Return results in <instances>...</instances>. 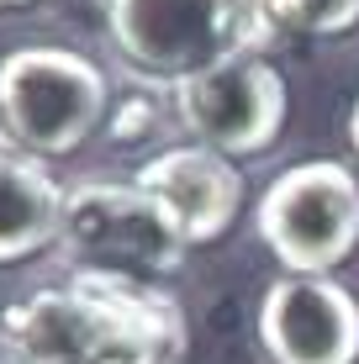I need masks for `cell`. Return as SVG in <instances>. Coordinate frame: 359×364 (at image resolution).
<instances>
[{
    "label": "cell",
    "mask_w": 359,
    "mask_h": 364,
    "mask_svg": "<svg viewBox=\"0 0 359 364\" xmlns=\"http://www.w3.org/2000/svg\"><path fill=\"white\" fill-rule=\"evenodd\" d=\"M6 364H164L185 354V311L164 285L69 274L0 311Z\"/></svg>",
    "instance_id": "obj_1"
},
{
    "label": "cell",
    "mask_w": 359,
    "mask_h": 364,
    "mask_svg": "<svg viewBox=\"0 0 359 364\" xmlns=\"http://www.w3.org/2000/svg\"><path fill=\"white\" fill-rule=\"evenodd\" d=\"M106 37L143 85L164 90L269 48L254 0H106Z\"/></svg>",
    "instance_id": "obj_2"
},
{
    "label": "cell",
    "mask_w": 359,
    "mask_h": 364,
    "mask_svg": "<svg viewBox=\"0 0 359 364\" xmlns=\"http://www.w3.org/2000/svg\"><path fill=\"white\" fill-rule=\"evenodd\" d=\"M58 254L69 274L159 285L185 264L191 243H185L180 222L169 217V206L138 180H80L64 196Z\"/></svg>",
    "instance_id": "obj_3"
},
{
    "label": "cell",
    "mask_w": 359,
    "mask_h": 364,
    "mask_svg": "<svg viewBox=\"0 0 359 364\" xmlns=\"http://www.w3.org/2000/svg\"><path fill=\"white\" fill-rule=\"evenodd\" d=\"M111 111V80L74 48H16L0 58V132L32 159H69Z\"/></svg>",
    "instance_id": "obj_4"
},
{
    "label": "cell",
    "mask_w": 359,
    "mask_h": 364,
    "mask_svg": "<svg viewBox=\"0 0 359 364\" xmlns=\"http://www.w3.org/2000/svg\"><path fill=\"white\" fill-rule=\"evenodd\" d=\"M254 228L286 274H333L359 248V174L343 159L280 169L254 206Z\"/></svg>",
    "instance_id": "obj_5"
},
{
    "label": "cell",
    "mask_w": 359,
    "mask_h": 364,
    "mask_svg": "<svg viewBox=\"0 0 359 364\" xmlns=\"http://www.w3.org/2000/svg\"><path fill=\"white\" fill-rule=\"evenodd\" d=\"M169 106L191 132V143L222 159H254L286 127L291 90L264 53H238L195 80H180L169 90Z\"/></svg>",
    "instance_id": "obj_6"
},
{
    "label": "cell",
    "mask_w": 359,
    "mask_h": 364,
    "mask_svg": "<svg viewBox=\"0 0 359 364\" xmlns=\"http://www.w3.org/2000/svg\"><path fill=\"white\" fill-rule=\"evenodd\" d=\"M269 364H359V296L333 274H280L259 296Z\"/></svg>",
    "instance_id": "obj_7"
},
{
    "label": "cell",
    "mask_w": 359,
    "mask_h": 364,
    "mask_svg": "<svg viewBox=\"0 0 359 364\" xmlns=\"http://www.w3.org/2000/svg\"><path fill=\"white\" fill-rule=\"evenodd\" d=\"M138 185L169 206V217L180 222L191 248L217 243L238 222L243 196H249L243 191V169L232 159L212 154V148H201V143H175L159 159H148L138 169Z\"/></svg>",
    "instance_id": "obj_8"
},
{
    "label": "cell",
    "mask_w": 359,
    "mask_h": 364,
    "mask_svg": "<svg viewBox=\"0 0 359 364\" xmlns=\"http://www.w3.org/2000/svg\"><path fill=\"white\" fill-rule=\"evenodd\" d=\"M64 196L69 191L48 174L43 159L21 154L11 137H0V264H21L43 248H58Z\"/></svg>",
    "instance_id": "obj_9"
},
{
    "label": "cell",
    "mask_w": 359,
    "mask_h": 364,
    "mask_svg": "<svg viewBox=\"0 0 359 364\" xmlns=\"http://www.w3.org/2000/svg\"><path fill=\"white\" fill-rule=\"evenodd\" d=\"M269 48L291 37H343L359 27V0H254Z\"/></svg>",
    "instance_id": "obj_10"
},
{
    "label": "cell",
    "mask_w": 359,
    "mask_h": 364,
    "mask_svg": "<svg viewBox=\"0 0 359 364\" xmlns=\"http://www.w3.org/2000/svg\"><path fill=\"white\" fill-rule=\"evenodd\" d=\"M122 117L127 122H117V137H143L148 127H154V100H132V106H122Z\"/></svg>",
    "instance_id": "obj_11"
},
{
    "label": "cell",
    "mask_w": 359,
    "mask_h": 364,
    "mask_svg": "<svg viewBox=\"0 0 359 364\" xmlns=\"http://www.w3.org/2000/svg\"><path fill=\"white\" fill-rule=\"evenodd\" d=\"M349 154H354V164H359V95H354V106H349Z\"/></svg>",
    "instance_id": "obj_12"
},
{
    "label": "cell",
    "mask_w": 359,
    "mask_h": 364,
    "mask_svg": "<svg viewBox=\"0 0 359 364\" xmlns=\"http://www.w3.org/2000/svg\"><path fill=\"white\" fill-rule=\"evenodd\" d=\"M0 6H37V0H0Z\"/></svg>",
    "instance_id": "obj_13"
},
{
    "label": "cell",
    "mask_w": 359,
    "mask_h": 364,
    "mask_svg": "<svg viewBox=\"0 0 359 364\" xmlns=\"http://www.w3.org/2000/svg\"><path fill=\"white\" fill-rule=\"evenodd\" d=\"M164 364H185V359H164Z\"/></svg>",
    "instance_id": "obj_14"
},
{
    "label": "cell",
    "mask_w": 359,
    "mask_h": 364,
    "mask_svg": "<svg viewBox=\"0 0 359 364\" xmlns=\"http://www.w3.org/2000/svg\"><path fill=\"white\" fill-rule=\"evenodd\" d=\"M0 137H6V132H0Z\"/></svg>",
    "instance_id": "obj_15"
}]
</instances>
